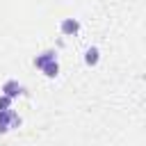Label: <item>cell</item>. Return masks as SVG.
<instances>
[{
  "instance_id": "obj_3",
  "label": "cell",
  "mask_w": 146,
  "mask_h": 146,
  "mask_svg": "<svg viewBox=\"0 0 146 146\" xmlns=\"http://www.w3.org/2000/svg\"><path fill=\"white\" fill-rule=\"evenodd\" d=\"M59 30H62L64 36H73V34H78V30H80V21H78V18H64V21L59 23Z\"/></svg>"
},
{
  "instance_id": "obj_6",
  "label": "cell",
  "mask_w": 146,
  "mask_h": 146,
  "mask_svg": "<svg viewBox=\"0 0 146 146\" xmlns=\"http://www.w3.org/2000/svg\"><path fill=\"white\" fill-rule=\"evenodd\" d=\"M41 71H43L46 78H57V73H59V64H57V62H50V64H46Z\"/></svg>"
},
{
  "instance_id": "obj_5",
  "label": "cell",
  "mask_w": 146,
  "mask_h": 146,
  "mask_svg": "<svg viewBox=\"0 0 146 146\" xmlns=\"http://www.w3.org/2000/svg\"><path fill=\"white\" fill-rule=\"evenodd\" d=\"M98 59H100V50H98L96 46H91V48L84 50V64H87V66H96Z\"/></svg>"
},
{
  "instance_id": "obj_4",
  "label": "cell",
  "mask_w": 146,
  "mask_h": 146,
  "mask_svg": "<svg viewBox=\"0 0 146 146\" xmlns=\"http://www.w3.org/2000/svg\"><path fill=\"white\" fill-rule=\"evenodd\" d=\"M50 62H57V50H46V52H41V55L34 57V66L36 68H43Z\"/></svg>"
},
{
  "instance_id": "obj_2",
  "label": "cell",
  "mask_w": 146,
  "mask_h": 146,
  "mask_svg": "<svg viewBox=\"0 0 146 146\" xmlns=\"http://www.w3.org/2000/svg\"><path fill=\"white\" fill-rule=\"evenodd\" d=\"M0 91H2V96H7V98H11V100H14V98H18V96H23V94H25V87H23V84H18L16 80H7V82L2 84V89H0Z\"/></svg>"
},
{
  "instance_id": "obj_7",
  "label": "cell",
  "mask_w": 146,
  "mask_h": 146,
  "mask_svg": "<svg viewBox=\"0 0 146 146\" xmlns=\"http://www.w3.org/2000/svg\"><path fill=\"white\" fill-rule=\"evenodd\" d=\"M5 110H11V98L0 96V112H5Z\"/></svg>"
},
{
  "instance_id": "obj_1",
  "label": "cell",
  "mask_w": 146,
  "mask_h": 146,
  "mask_svg": "<svg viewBox=\"0 0 146 146\" xmlns=\"http://www.w3.org/2000/svg\"><path fill=\"white\" fill-rule=\"evenodd\" d=\"M21 116L14 112V110H5V112H0V135H5V132H9V130H14V128H21Z\"/></svg>"
}]
</instances>
